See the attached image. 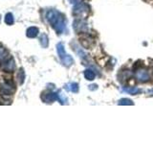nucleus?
Listing matches in <instances>:
<instances>
[{
	"label": "nucleus",
	"instance_id": "nucleus-1",
	"mask_svg": "<svg viewBox=\"0 0 153 144\" xmlns=\"http://www.w3.org/2000/svg\"><path fill=\"white\" fill-rule=\"evenodd\" d=\"M46 18L57 34H62L65 31V17L59 11H56V10H50L46 14Z\"/></svg>",
	"mask_w": 153,
	"mask_h": 144
},
{
	"label": "nucleus",
	"instance_id": "nucleus-2",
	"mask_svg": "<svg viewBox=\"0 0 153 144\" xmlns=\"http://www.w3.org/2000/svg\"><path fill=\"white\" fill-rule=\"evenodd\" d=\"M56 50H57V54H59L60 60L65 66H70L74 64V60L70 55L66 54L65 49H64V45L63 43H57L56 45Z\"/></svg>",
	"mask_w": 153,
	"mask_h": 144
},
{
	"label": "nucleus",
	"instance_id": "nucleus-3",
	"mask_svg": "<svg viewBox=\"0 0 153 144\" xmlns=\"http://www.w3.org/2000/svg\"><path fill=\"white\" fill-rule=\"evenodd\" d=\"M89 6L86 3L80 2L78 5H76L73 9V14L76 17H85L87 16V14L89 13Z\"/></svg>",
	"mask_w": 153,
	"mask_h": 144
},
{
	"label": "nucleus",
	"instance_id": "nucleus-4",
	"mask_svg": "<svg viewBox=\"0 0 153 144\" xmlns=\"http://www.w3.org/2000/svg\"><path fill=\"white\" fill-rule=\"evenodd\" d=\"M136 78L138 81L142 82V83H145V82L149 80V74L146 69L145 68H139L136 71Z\"/></svg>",
	"mask_w": 153,
	"mask_h": 144
},
{
	"label": "nucleus",
	"instance_id": "nucleus-5",
	"mask_svg": "<svg viewBox=\"0 0 153 144\" xmlns=\"http://www.w3.org/2000/svg\"><path fill=\"white\" fill-rule=\"evenodd\" d=\"M41 99L44 103H53L54 101L59 100V93H55V92L43 93L41 96Z\"/></svg>",
	"mask_w": 153,
	"mask_h": 144
},
{
	"label": "nucleus",
	"instance_id": "nucleus-6",
	"mask_svg": "<svg viewBox=\"0 0 153 144\" xmlns=\"http://www.w3.org/2000/svg\"><path fill=\"white\" fill-rule=\"evenodd\" d=\"M74 29L76 32H86L87 31V24L83 20H76L74 22Z\"/></svg>",
	"mask_w": 153,
	"mask_h": 144
},
{
	"label": "nucleus",
	"instance_id": "nucleus-7",
	"mask_svg": "<svg viewBox=\"0 0 153 144\" xmlns=\"http://www.w3.org/2000/svg\"><path fill=\"white\" fill-rule=\"evenodd\" d=\"M14 90H16V88H14L13 85H12V84L5 83L1 86V92L3 94L11 95L14 92Z\"/></svg>",
	"mask_w": 153,
	"mask_h": 144
},
{
	"label": "nucleus",
	"instance_id": "nucleus-8",
	"mask_svg": "<svg viewBox=\"0 0 153 144\" xmlns=\"http://www.w3.org/2000/svg\"><path fill=\"white\" fill-rule=\"evenodd\" d=\"M14 67H16V64H14V61L13 58L3 62V68L7 71H13L14 69Z\"/></svg>",
	"mask_w": 153,
	"mask_h": 144
},
{
	"label": "nucleus",
	"instance_id": "nucleus-9",
	"mask_svg": "<svg viewBox=\"0 0 153 144\" xmlns=\"http://www.w3.org/2000/svg\"><path fill=\"white\" fill-rule=\"evenodd\" d=\"M38 33H39V30H38V28L36 27H30L27 30L26 32V35L28 38H36L37 35H38Z\"/></svg>",
	"mask_w": 153,
	"mask_h": 144
},
{
	"label": "nucleus",
	"instance_id": "nucleus-10",
	"mask_svg": "<svg viewBox=\"0 0 153 144\" xmlns=\"http://www.w3.org/2000/svg\"><path fill=\"white\" fill-rule=\"evenodd\" d=\"M65 89L68 91H71V92L76 93L79 91V85L76 83H69V84L65 85Z\"/></svg>",
	"mask_w": 153,
	"mask_h": 144
},
{
	"label": "nucleus",
	"instance_id": "nucleus-11",
	"mask_svg": "<svg viewBox=\"0 0 153 144\" xmlns=\"http://www.w3.org/2000/svg\"><path fill=\"white\" fill-rule=\"evenodd\" d=\"M9 58V52L3 47H0V62L3 64L4 62H6Z\"/></svg>",
	"mask_w": 153,
	"mask_h": 144
},
{
	"label": "nucleus",
	"instance_id": "nucleus-12",
	"mask_svg": "<svg viewBox=\"0 0 153 144\" xmlns=\"http://www.w3.org/2000/svg\"><path fill=\"white\" fill-rule=\"evenodd\" d=\"M123 90L129 94H132V95H136L138 93L142 92V89L138 88H132V86H130V88H123Z\"/></svg>",
	"mask_w": 153,
	"mask_h": 144
},
{
	"label": "nucleus",
	"instance_id": "nucleus-13",
	"mask_svg": "<svg viewBox=\"0 0 153 144\" xmlns=\"http://www.w3.org/2000/svg\"><path fill=\"white\" fill-rule=\"evenodd\" d=\"M39 41H40V44L42 47L46 48L49 44V41H48V37L45 35V34H41V36L39 38Z\"/></svg>",
	"mask_w": 153,
	"mask_h": 144
},
{
	"label": "nucleus",
	"instance_id": "nucleus-14",
	"mask_svg": "<svg viewBox=\"0 0 153 144\" xmlns=\"http://www.w3.org/2000/svg\"><path fill=\"white\" fill-rule=\"evenodd\" d=\"M84 77L87 80H89V81H92V80H94L95 79V77H96V74L94 73V72L92 71V70H90V69H86L85 71H84Z\"/></svg>",
	"mask_w": 153,
	"mask_h": 144
},
{
	"label": "nucleus",
	"instance_id": "nucleus-15",
	"mask_svg": "<svg viewBox=\"0 0 153 144\" xmlns=\"http://www.w3.org/2000/svg\"><path fill=\"white\" fill-rule=\"evenodd\" d=\"M24 78H25V74H24V70L21 68L20 70L18 71V73H17V80L19 82V84H23Z\"/></svg>",
	"mask_w": 153,
	"mask_h": 144
},
{
	"label": "nucleus",
	"instance_id": "nucleus-16",
	"mask_svg": "<svg viewBox=\"0 0 153 144\" xmlns=\"http://www.w3.org/2000/svg\"><path fill=\"white\" fill-rule=\"evenodd\" d=\"M5 22H6L8 25H12L13 24V16L12 14H7L6 16H5Z\"/></svg>",
	"mask_w": 153,
	"mask_h": 144
},
{
	"label": "nucleus",
	"instance_id": "nucleus-17",
	"mask_svg": "<svg viewBox=\"0 0 153 144\" xmlns=\"http://www.w3.org/2000/svg\"><path fill=\"white\" fill-rule=\"evenodd\" d=\"M118 104L122 106V105H133L134 103L132 102L130 99H128V98H123V99H121V100L119 101Z\"/></svg>",
	"mask_w": 153,
	"mask_h": 144
},
{
	"label": "nucleus",
	"instance_id": "nucleus-18",
	"mask_svg": "<svg viewBox=\"0 0 153 144\" xmlns=\"http://www.w3.org/2000/svg\"><path fill=\"white\" fill-rule=\"evenodd\" d=\"M59 101L60 102V104H67V98L62 93H59Z\"/></svg>",
	"mask_w": 153,
	"mask_h": 144
},
{
	"label": "nucleus",
	"instance_id": "nucleus-19",
	"mask_svg": "<svg viewBox=\"0 0 153 144\" xmlns=\"http://www.w3.org/2000/svg\"><path fill=\"white\" fill-rule=\"evenodd\" d=\"M98 88V86L97 85H90L89 86V89L90 90H96Z\"/></svg>",
	"mask_w": 153,
	"mask_h": 144
},
{
	"label": "nucleus",
	"instance_id": "nucleus-20",
	"mask_svg": "<svg viewBox=\"0 0 153 144\" xmlns=\"http://www.w3.org/2000/svg\"><path fill=\"white\" fill-rule=\"evenodd\" d=\"M69 1H70V3H72V4H75V3H79V0H69Z\"/></svg>",
	"mask_w": 153,
	"mask_h": 144
}]
</instances>
